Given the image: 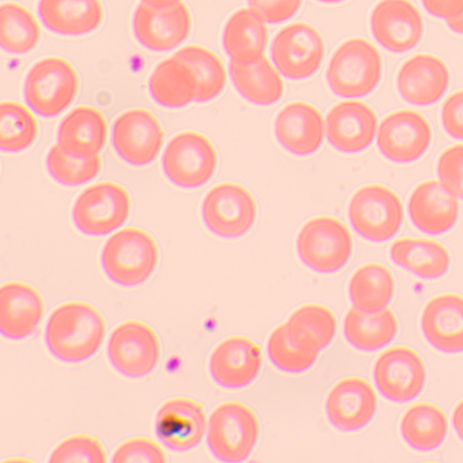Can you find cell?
<instances>
[{
  "instance_id": "obj_1",
  "label": "cell",
  "mask_w": 463,
  "mask_h": 463,
  "mask_svg": "<svg viewBox=\"0 0 463 463\" xmlns=\"http://www.w3.org/2000/svg\"><path fill=\"white\" fill-rule=\"evenodd\" d=\"M106 322L91 304L71 301L56 307L44 331L49 353L65 364H79L92 357L106 336Z\"/></svg>"
},
{
  "instance_id": "obj_2",
  "label": "cell",
  "mask_w": 463,
  "mask_h": 463,
  "mask_svg": "<svg viewBox=\"0 0 463 463\" xmlns=\"http://www.w3.org/2000/svg\"><path fill=\"white\" fill-rule=\"evenodd\" d=\"M383 71V61L378 48L365 38L352 37L334 51L325 76L335 96L359 99L376 90Z\"/></svg>"
},
{
  "instance_id": "obj_3",
  "label": "cell",
  "mask_w": 463,
  "mask_h": 463,
  "mask_svg": "<svg viewBox=\"0 0 463 463\" xmlns=\"http://www.w3.org/2000/svg\"><path fill=\"white\" fill-rule=\"evenodd\" d=\"M159 250L154 237L137 227H125L111 234L100 252V265L114 284L133 288L146 281L156 269Z\"/></svg>"
},
{
  "instance_id": "obj_4",
  "label": "cell",
  "mask_w": 463,
  "mask_h": 463,
  "mask_svg": "<svg viewBox=\"0 0 463 463\" xmlns=\"http://www.w3.org/2000/svg\"><path fill=\"white\" fill-rule=\"evenodd\" d=\"M205 435L207 447L214 458L239 463L247 459L257 445L259 419L244 402L225 401L212 411Z\"/></svg>"
},
{
  "instance_id": "obj_5",
  "label": "cell",
  "mask_w": 463,
  "mask_h": 463,
  "mask_svg": "<svg viewBox=\"0 0 463 463\" xmlns=\"http://www.w3.org/2000/svg\"><path fill=\"white\" fill-rule=\"evenodd\" d=\"M299 260L318 274H333L350 260L354 250L353 235L339 219L319 215L305 222L295 241Z\"/></svg>"
},
{
  "instance_id": "obj_6",
  "label": "cell",
  "mask_w": 463,
  "mask_h": 463,
  "mask_svg": "<svg viewBox=\"0 0 463 463\" xmlns=\"http://www.w3.org/2000/svg\"><path fill=\"white\" fill-rule=\"evenodd\" d=\"M347 215L353 230L364 240L381 243L392 239L404 221L399 194L383 184H366L352 194Z\"/></svg>"
},
{
  "instance_id": "obj_7",
  "label": "cell",
  "mask_w": 463,
  "mask_h": 463,
  "mask_svg": "<svg viewBox=\"0 0 463 463\" xmlns=\"http://www.w3.org/2000/svg\"><path fill=\"white\" fill-rule=\"evenodd\" d=\"M79 76L66 59L47 56L35 61L27 71L23 92L29 108L43 118L56 117L74 101Z\"/></svg>"
},
{
  "instance_id": "obj_8",
  "label": "cell",
  "mask_w": 463,
  "mask_h": 463,
  "mask_svg": "<svg viewBox=\"0 0 463 463\" xmlns=\"http://www.w3.org/2000/svg\"><path fill=\"white\" fill-rule=\"evenodd\" d=\"M163 172L174 185L196 189L207 184L218 166L214 145L203 134L186 130L167 142L161 159Z\"/></svg>"
},
{
  "instance_id": "obj_9",
  "label": "cell",
  "mask_w": 463,
  "mask_h": 463,
  "mask_svg": "<svg viewBox=\"0 0 463 463\" xmlns=\"http://www.w3.org/2000/svg\"><path fill=\"white\" fill-rule=\"evenodd\" d=\"M258 214L253 194L233 182L215 184L203 198L201 217L206 229L216 237L232 240L247 234Z\"/></svg>"
},
{
  "instance_id": "obj_10",
  "label": "cell",
  "mask_w": 463,
  "mask_h": 463,
  "mask_svg": "<svg viewBox=\"0 0 463 463\" xmlns=\"http://www.w3.org/2000/svg\"><path fill=\"white\" fill-rule=\"evenodd\" d=\"M131 199L128 190L110 181L86 187L76 197L71 219L84 235L99 237L121 227L128 219Z\"/></svg>"
},
{
  "instance_id": "obj_11",
  "label": "cell",
  "mask_w": 463,
  "mask_h": 463,
  "mask_svg": "<svg viewBox=\"0 0 463 463\" xmlns=\"http://www.w3.org/2000/svg\"><path fill=\"white\" fill-rule=\"evenodd\" d=\"M326 53L321 33L306 22H294L273 36L269 56L279 73L290 80H304L320 69Z\"/></svg>"
},
{
  "instance_id": "obj_12",
  "label": "cell",
  "mask_w": 463,
  "mask_h": 463,
  "mask_svg": "<svg viewBox=\"0 0 463 463\" xmlns=\"http://www.w3.org/2000/svg\"><path fill=\"white\" fill-rule=\"evenodd\" d=\"M433 136V128L422 113L411 109H401L383 118L377 129L376 145L386 160L407 165L427 153Z\"/></svg>"
},
{
  "instance_id": "obj_13",
  "label": "cell",
  "mask_w": 463,
  "mask_h": 463,
  "mask_svg": "<svg viewBox=\"0 0 463 463\" xmlns=\"http://www.w3.org/2000/svg\"><path fill=\"white\" fill-rule=\"evenodd\" d=\"M160 354V341L155 330L135 319L118 325L107 344L111 366L129 379H139L151 373L159 362Z\"/></svg>"
},
{
  "instance_id": "obj_14",
  "label": "cell",
  "mask_w": 463,
  "mask_h": 463,
  "mask_svg": "<svg viewBox=\"0 0 463 463\" xmlns=\"http://www.w3.org/2000/svg\"><path fill=\"white\" fill-rule=\"evenodd\" d=\"M373 378L383 397L404 403L414 400L424 389L427 369L417 351L407 345H394L377 356Z\"/></svg>"
},
{
  "instance_id": "obj_15",
  "label": "cell",
  "mask_w": 463,
  "mask_h": 463,
  "mask_svg": "<svg viewBox=\"0 0 463 463\" xmlns=\"http://www.w3.org/2000/svg\"><path fill=\"white\" fill-rule=\"evenodd\" d=\"M165 132L148 109L134 108L119 114L111 128V144L118 156L133 166L154 162L164 145Z\"/></svg>"
},
{
  "instance_id": "obj_16",
  "label": "cell",
  "mask_w": 463,
  "mask_h": 463,
  "mask_svg": "<svg viewBox=\"0 0 463 463\" xmlns=\"http://www.w3.org/2000/svg\"><path fill=\"white\" fill-rule=\"evenodd\" d=\"M371 33L375 42L393 54L414 49L424 35V20L410 0H380L369 16Z\"/></svg>"
},
{
  "instance_id": "obj_17",
  "label": "cell",
  "mask_w": 463,
  "mask_h": 463,
  "mask_svg": "<svg viewBox=\"0 0 463 463\" xmlns=\"http://www.w3.org/2000/svg\"><path fill=\"white\" fill-rule=\"evenodd\" d=\"M131 24L140 45L152 52H164L175 49L188 38L192 16L183 2L164 9L141 2L135 8Z\"/></svg>"
},
{
  "instance_id": "obj_18",
  "label": "cell",
  "mask_w": 463,
  "mask_h": 463,
  "mask_svg": "<svg viewBox=\"0 0 463 463\" xmlns=\"http://www.w3.org/2000/svg\"><path fill=\"white\" fill-rule=\"evenodd\" d=\"M378 398L373 385L360 376L337 381L325 400L329 424L342 432H354L365 427L374 417Z\"/></svg>"
},
{
  "instance_id": "obj_19",
  "label": "cell",
  "mask_w": 463,
  "mask_h": 463,
  "mask_svg": "<svg viewBox=\"0 0 463 463\" xmlns=\"http://www.w3.org/2000/svg\"><path fill=\"white\" fill-rule=\"evenodd\" d=\"M378 129L374 109L364 101L348 99L333 105L326 113V135L329 145L344 154H357L373 142Z\"/></svg>"
},
{
  "instance_id": "obj_20",
  "label": "cell",
  "mask_w": 463,
  "mask_h": 463,
  "mask_svg": "<svg viewBox=\"0 0 463 463\" xmlns=\"http://www.w3.org/2000/svg\"><path fill=\"white\" fill-rule=\"evenodd\" d=\"M272 128L280 147L298 157L315 154L321 147L326 135L322 112L303 100L284 105L276 114Z\"/></svg>"
},
{
  "instance_id": "obj_21",
  "label": "cell",
  "mask_w": 463,
  "mask_h": 463,
  "mask_svg": "<svg viewBox=\"0 0 463 463\" xmlns=\"http://www.w3.org/2000/svg\"><path fill=\"white\" fill-rule=\"evenodd\" d=\"M450 71L439 56L420 52L406 59L399 67L395 84L401 99L415 107L435 104L447 92Z\"/></svg>"
},
{
  "instance_id": "obj_22",
  "label": "cell",
  "mask_w": 463,
  "mask_h": 463,
  "mask_svg": "<svg viewBox=\"0 0 463 463\" xmlns=\"http://www.w3.org/2000/svg\"><path fill=\"white\" fill-rule=\"evenodd\" d=\"M207 417L203 407L187 397L163 402L155 417V432L159 441L175 452L197 447L206 434Z\"/></svg>"
},
{
  "instance_id": "obj_23",
  "label": "cell",
  "mask_w": 463,
  "mask_h": 463,
  "mask_svg": "<svg viewBox=\"0 0 463 463\" xmlns=\"http://www.w3.org/2000/svg\"><path fill=\"white\" fill-rule=\"evenodd\" d=\"M262 366L260 347L250 338L232 335L213 349L209 373L216 385L225 390H240L250 385Z\"/></svg>"
},
{
  "instance_id": "obj_24",
  "label": "cell",
  "mask_w": 463,
  "mask_h": 463,
  "mask_svg": "<svg viewBox=\"0 0 463 463\" xmlns=\"http://www.w3.org/2000/svg\"><path fill=\"white\" fill-rule=\"evenodd\" d=\"M407 213L411 224L420 232L430 236L441 235L458 222L459 199L439 180H424L410 193Z\"/></svg>"
},
{
  "instance_id": "obj_25",
  "label": "cell",
  "mask_w": 463,
  "mask_h": 463,
  "mask_svg": "<svg viewBox=\"0 0 463 463\" xmlns=\"http://www.w3.org/2000/svg\"><path fill=\"white\" fill-rule=\"evenodd\" d=\"M420 330L428 344L448 354L463 353V296L441 293L424 305Z\"/></svg>"
},
{
  "instance_id": "obj_26",
  "label": "cell",
  "mask_w": 463,
  "mask_h": 463,
  "mask_svg": "<svg viewBox=\"0 0 463 463\" xmlns=\"http://www.w3.org/2000/svg\"><path fill=\"white\" fill-rule=\"evenodd\" d=\"M44 315V301L32 285L9 281L0 288V331L4 337L19 341L37 329Z\"/></svg>"
},
{
  "instance_id": "obj_27",
  "label": "cell",
  "mask_w": 463,
  "mask_h": 463,
  "mask_svg": "<svg viewBox=\"0 0 463 463\" xmlns=\"http://www.w3.org/2000/svg\"><path fill=\"white\" fill-rule=\"evenodd\" d=\"M108 138L106 118L98 109L75 107L61 120L57 145L69 156L88 158L99 154Z\"/></svg>"
},
{
  "instance_id": "obj_28",
  "label": "cell",
  "mask_w": 463,
  "mask_h": 463,
  "mask_svg": "<svg viewBox=\"0 0 463 463\" xmlns=\"http://www.w3.org/2000/svg\"><path fill=\"white\" fill-rule=\"evenodd\" d=\"M37 14L48 31L76 37L98 29L104 12L100 0H39Z\"/></svg>"
},
{
  "instance_id": "obj_29",
  "label": "cell",
  "mask_w": 463,
  "mask_h": 463,
  "mask_svg": "<svg viewBox=\"0 0 463 463\" xmlns=\"http://www.w3.org/2000/svg\"><path fill=\"white\" fill-rule=\"evenodd\" d=\"M269 42L266 22L250 7H241L226 20L222 45L231 61L250 63L264 56Z\"/></svg>"
},
{
  "instance_id": "obj_30",
  "label": "cell",
  "mask_w": 463,
  "mask_h": 463,
  "mask_svg": "<svg viewBox=\"0 0 463 463\" xmlns=\"http://www.w3.org/2000/svg\"><path fill=\"white\" fill-rule=\"evenodd\" d=\"M391 260L398 267L423 279H437L449 269L451 257L440 241L422 237H401L389 248Z\"/></svg>"
},
{
  "instance_id": "obj_31",
  "label": "cell",
  "mask_w": 463,
  "mask_h": 463,
  "mask_svg": "<svg viewBox=\"0 0 463 463\" xmlns=\"http://www.w3.org/2000/svg\"><path fill=\"white\" fill-rule=\"evenodd\" d=\"M229 76L236 92L254 106H272L285 92L282 75L265 55L250 63L230 60Z\"/></svg>"
},
{
  "instance_id": "obj_32",
  "label": "cell",
  "mask_w": 463,
  "mask_h": 463,
  "mask_svg": "<svg viewBox=\"0 0 463 463\" xmlns=\"http://www.w3.org/2000/svg\"><path fill=\"white\" fill-rule=\"evenodd\" d=\"M153 100L166 109H180L195 101L198 82L192 68L175 54L160 61L148 80Z\"/></svg>"
},
{
  "instance_id": "obj_33",
  "label": "cell",
  "mask_w": 463,
  "mask_h": 463,
  "mask_svg": "<svg viewBox=\"0 0 463 463\" xmlns=\"http://www.w3.org/2000/svg\"><path fill=\"white\" fill-rule=\"evenodd\" d=\"M346 342L362 352H375L388 345L398 332V320L391 308L364 312L351 307L343 321Z\"/></svg>"
},
{
  "instance_id": "obj_34",
  "label": "cell",
  "mask_w": 463,
  "mask_h": 463,
  "mask_svg": "<svg viewBox=\"0 0 463 463\" xmlns=\"http://www.w3.org/2000/svg\"><path fill=\"white\" fill-rule=\"evenodd\" d=\"M445 412L431 402L411 405L402 414L400 432L404 442L413 450L430 452L438 449L448 434Z\"/></svg>"
},
{
  "instance_id": "obj_35",
  "label": "cell",
  "mask_w": 463,
  "mask_h": 463,
  "mask_svg": "<svg viewBox=\"0 0 463 463\" xmlns=\"http://www.w3.org/2000/svg\"><path fill=\"white\" fill-rule=\"evenodd\" d=\"M348 297L354 307L364 312L384 309L395 292V279L390 269L380 262L359 266L348 282Z\"/></svg>"
},
{
  "instance_id": "obj_36",
  "label": "cell",
  "mask_w": 463,
  "mask_h": 463,
  "mask_svg": "<svg viewBox=\"0 0 463 463\" xmlns=\"http://www.w3.org/2000/svg\"><path fill=\"white\" fill-rule=\"evenodd\" d=\"M290 337L301 346L320 352L334 340L337 322L325 305L307 303L296 308L285 322Z\"/></svg>"
},
{
  "instance_id": "obj_37",
  "label": "cell",
  "mask_w": 463,
  "mask_h": 463,
  "mask_svg": "<svg viewBox=\"0 0 463 463\" xmlns=\"http://www.w3.org/2000/svg\"><path fill=\"white\" fill-rule=\"evenodd\" d=\"M41 26L34 14L25 6L12 1L0 7V45L11 54H25L40 42Z\"/></svg>"
},
{
  "instance_id": "obj_38",
  "label": "cell",
  "mask_w": 463,
  "mask_h": 463,
  "mask_svg": "<svg viewBox=\"0 0 463 463\" xmlns=\"http://www.w3.org/2000/svg\"><path fill=\"white\" fill-rule=\"evenodd\" d=\"M194 71L198 82L195 102L206 103L221 95L227 84V71L221 58L212 50L188 44L175 53Z\"/></svg>"
},
{
  "instance_id": "obj_39",
  "label": "cell",
  "mask_w": 463,
  "mask_h": 463,
  "mask_svg": "<svg viewBox=\"0 0 463 463\" xmlns=\"http://www.w3.org/2000/svg\"><path fill=\"white\" fill-rule=\"evenodd\" d=\"M38 121L26 106L14 100L0 104V148L18 153L29 148L36 140Z\"/></svg>"
},
{
  "instance_id": "obj_40",
  "label": "cell",
  "mask_w": 463,
  "mask_h": 463,
  "mask_svg": "<svg viewBox=\"0 0 463 463\" xmlns=\"http://www.w3.org/2000/svg\"><path fill=\"white\" fill-rule=\"evenodd\" d=\"M267 355L278 370L298 374L310 369L317 362L319 352L305 348L289 335L285 323L276 326L266 344Z\"/></svg>"
},
{
  "instance_id": "obj_41",
  "label": "cell",
  "mask_w": 463,
  "mask_h": 463,
  "mask_svg": "<svg viewBox=\"0 0 463 463\" xmlns=\"http://www.w3.org/2000/svg\"><path fill=\"white\" fill-rule=\"evenodd\" d=\"M45 165L56 183L75 187L93 180L99 174L102 162L99 155L88 158L69 156L55 144L47 152Z\"/></svg>"
},
{
  "instance_id": "obj_42",
  "label": "cell",
  "mask_w": 463,
  "mask_h": 463,
  "mask_svg": "<svg viewBox=\"0 0 463 463\" xmlns=\"http://www.w3.org/2000/svg\"><path fill=\"white\" fill-rule=\"evenodd\" d=\"M52 463H105L107 454L102 443L88 434H74L62 439L49 457Z\"/></svg>"
},
{
  "instance_id": "obj_43",
  "label": "cell",
  "mask_w": 463,
  "mask_h": 463,
  "mask_svg": "<svg viewBox=\"0 0 463 463\" xmlns=\"http://www.w3.org/2000/svg\"><path fill=\"white\" fill-rule=\"evenodd\" d=\"M166 461L162 447L154 439L136 437L117 447L111 456L113 463H164Z\"/></svg>"
},
{
  "instance_id": "obj_44",
  "label": "cell",
  "mask_w": 463,
  "mask_h": 463,
  "mask_svg": "<svg viewBox=\"0 0 463 463\" xmlns=\"http://www.w3.org/2000/svg\"><path fill=\"white\" fill-rule=\"evenodd\" d=\"M439 180L463 200V142L444 148L436 161Z\"/></svg>"
},
{
  "instance_id": "obj_45",
  "label": "cell",
  "mask_w": 463,
  "mask_h": 463,
  "mask_svg": "<svg viewBox=\"0 0 463 463\" xmlns=\"http://www.w3.org/2000/svg\"><path fill=\"white\" fill-rule=\"evenodd\" d=\"M247 3L266 23L278 24L294 17L300 10L303 0H247Z\"/></svg>"
},
{
  "instance_id": "obj_46",
  "label": "cell",
  "mask_w": 463,
  "mask_h": 463,
  "mask_svg": "<svg viewBox=\"0 0 463 463\" xmlns=\"http://www.w3.org/2000/svg\"><path fill=\"white\" fill-rule=\"evenodd\" d=\"M439 118L449 137L463 141V89L453 91L445 99Z\"/></svg>"
},
{
  "instance_id": "obj_47",
  "label": "cell",
  "mask_w": 463,
  "mask_h": 463,
  "mask_svg": "<svg viewBox=\"0 0 463 463\" xmlns=\"http://www.w3.org/2000/svg\"><path fill=\"white\" fill-rule=\"evenodd\" d=\"M425 11L431 16L450 20L463 14V0H420Z\"/></svg>"
},
{
  "instance_id": "obj_48",
  "label": "cell",
  "mask_w": 463,
  "mask_h": 463,
  "mask_svg": "<svg viewBox=\"0 0 463 463\" xmlns=\"http://www.w3.org/2000/svg\"><path fill=\"white\" fill-rule=\"evenodd\" d=\"M451 422L457 436L463 442V398L453 408Z\"/></svg>"
},
{
  "instance_id": "obj_49",
  "label": "cell",
  "mask_w": 463,
  "mask_h": 463,
  "mask_svg": "<svg viewBox=\"0 0 463 463\" xmlns=\"http://www.w3.org/2000/svg\"><path fill=\"white\" fill-rule=\"evenodd\" d=\"M449 31L463 35V14L456 18L446 21Z\"/></svg>"
},
{
  "instance_id": "obj_50",
  "label": "cell",
  "mask_w": 463,
  "mask_h": 463,
  "mask_svg": "<svg viewBox=\"0 0 463 463\" xmlns=\"http://www.w3.org/2000/svg\"><path fill=\"white\" fill-rule=\"evenodd\" d=\"M142 3L157 9H164L173 6L181 2V0H141Z\"/></svg>"
},
{
  "instance_id": "obj_51",
  "label": "cell",
  "mask_w": 463,
  "mask_h": 463,
  "mask_svg": "<svg viewBox=\"0 0 463 463\" xmlns=\"http://www.w3.org/2000/svg\"><path fill=\"white\" fill-rule=\"evenodd\" d=\"M315 1L318 2L320 4H324V5H336V4L344 3L347 0H315Z\"/></svg>"
}]
</instances>
